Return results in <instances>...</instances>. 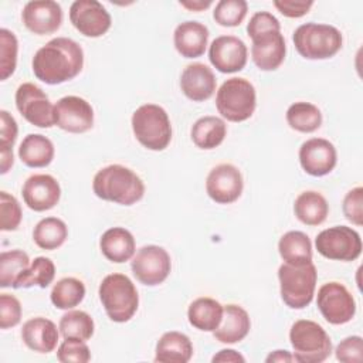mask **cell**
Segmentation results:
<instances>
[{
  "mask_svg": "<svg viewBox=\"0 0 363 363\" xmlns=\"http://www.w3.org/2000/svg\"><path fill=\"white\" fill-rule=\"evenodd\" d=\"M52 142L40 133L27 135L18 146V157L28 167H45L54 159Z\"/></svg>",
  "mask_w": 363,
  "mask_h": 363,
  "instance_id": "28",
  "label": "cell"
},
{
  "mask_svg": "<svg viewBox=\"0 0 363 363\" xmlns=\"http://www.w3.org/2000/svg\"><path fill=\"white\" fill-rule=\"evenodd\" d=\"M335 356L342 363L363 362V339L362 336H347L335 349Z\"/></svg>",
  "mask_w": 363,
  "mask_h": 363,
  "instance_id": "43",
  "label": "cell"
},
{
  "mask_svg": "<svg viewBox=\"0 0 363 363\" xmlns=\"http://www.w3.org/2000/svg\"><path fill=\"white\" fill-rule=\"evenodd\" d=\"M275 9L285 17L289 18H299L309 13L313 1L311 0H275Z\"/></svg>",
  "mask_w": 363,
  "mask_h": 363,
  "instance_id": "47",
  "label": "cell"
},
{
  "mask_svg": "<svg viewBox=\"0 0 363 363\" xmlns=\"http://www.w3.org/2000/svg\"><path fill=\"white\" fill-rule=\"evenodd\" d=\"M316 305L325 320L330 325H343L353 319L356 302L353 295L340 282L323 284L316 296Z\"/></svg>",
  "mask_w": 363,
  "mask_h": 363,
  "instance_id": "11",
  "label": "cell"
},
{
  "mask_svg": "<svg viewBox=\"0 0 363 363\" xmlns=\"http://www.w3.org/2000/svg\"><path fill=\"white\" fill-rule=\"evenodd\" d=\"M343 216L354 225H363V187L349 190L342 203Z\"/></svg>",
  "mask_w": 363,
  "mask_h": 363,
  "instance_id": "42",
  "label": "cell"
},
{
  "mask_svg": "<svg viewBox=\"0 0 363 363\" xmlns=\"http://www.w3.org/2000/svg\"><path fill=\"white\" fill-rule=\"evenodd\" d=\"M98 295L108 318L125 323L133 318L139 306V295L135 284L123 274H109L99 284Z\"/></svg>",
  "mask_w": 363,
  "mask_h": 363,
  "instance_id": "3",
  "label": "cell"
},
{
  "mask_svg": "<svg viewBox=\"0 0 363 363\" xmlns=\"http://www.w3.org/2000/svg\"><path fill=\"white\" fill-rule=\"evenodd\" d=\"M227 125L221 118L203 116L199 118L190 130L193 143L203 150H211L220 146L225 138Z\"/></svg>",
  "mask_w": 363,
  "mask_h": 363,
  "instance_id": "31",
  "label": "cell"
},
{
  "mask_svg": "<svg viewBox=\"0 0 363 363\" xmlns=\"http://www.w3.org/2000/svg\"><path fill=\"white\" fill-rule=\"evenodd\" d=\"M292 41L296 51L303 58L328 60L340 51L343 37L333 26L306 23L294 31Z\"/></svg>",
  "mask_w": 363,
  "mask_h": 363,
  "instance_id": "5",
  "label": "cell"
},
{
  "mask_svg": "<svg viewBox=\"0 0 363 363\" xmlns=\"http://www.w3.org/2000/svg\"><path fill=\"white\" fill-rule=\"evenodd\" d=\"M278 252L285 264L301 267L312 262V242L302 231H288L278 242Z\"/></svg>",
  "mask_w": 363,
  "mask_h": 363,
  "instance_id": "30",
  "label": "cell"
},
{
  "mask_svg": "<svg viewBox=\"0 0 363 363\" xmlns=\"http://www.w3.org/2000/svg\"><path fill=\"white\" fill-rule=\"evenodd\" d=\"M60 329L47 318L37 316L24 322L21 328V339L24 345L37 353H51L58 343Z\"/></svg>",
  "mask_w": 363,
  "mask_h": 363,
  "instance_id": "22",
  "label": "cell"
},
{
  "mask_svg": "<svg viewBox=\"0 0 363 363\" xmlns=\"http://www.w3.org/2000/svg\"><path fill=\"white\" fill-rule=\"evenodd\" d=\"M211 3H213L211 0H186V1H180L179 4L190 11H201L210 7Z\"/></svg>",
  "mask_w": 363,
  "mask_h": 363,
  "instance_id": "50",
  "label": "cell"
},
{
  "mask_svg": "<svg viewBox=\"0 0 363 363\" xmlns=\"http://www.w3.org/2000/svg\"><path fill=\"white\" fill-rule=\"evenodd\" d=\"M265 362L267 363H272V362H279V363L284 362L285 363V362H295V357L288 350H274L267 356Z\"/></svg>",
  "mask_w": 363,
  "mask_h": 363,
  "instance_id": "49",
  "label": "cell"
},
{
  "mask_svg": "<svg viewBox=\"0 0 363 363\" xmlns=\"http://www.w3.org/2000/svg\"><path fill=\"white\" fill-rule=\"evenodd\" d=\"M130 269L135 278L147 286H156L166 281L172 271L169 252L159 245H143L139 248L132 261Z\"/></svg>",
  "mask_w": 363,
  "mask_h": 363,
  "instance_id": "10",
  "label": "cell"
},
{
  "mask_svg": "<svg viewBox=\"0 0 363 363\" xmlns=\"http://www.w3.org/2000/svg\"><path fill=\"white\" fill-rule=\"evenodd\" d=\"M211 362L213 363H216V362H223V363H225V362H241V363H244L245 357L234 349H223L217 354L213 356Z\"/></svg>",
  "mask_w": 363,
  "mask_h": 363,
  "instance_id": "48",
  "label": "cell"
},
{
  "mask_svg": "<svg viewBox=\"0 0 363 363\" xmlns=\"http://www.w3.org/2000/svg\"><path fill=\"white\" fill-rule=\"evenodd\" d=\"M289 342L295 362L322 363L332 353V340L326 330L308 319L296 320L289 330Z\"/></svg>",
  "mask_w": 363,
  "mask_h": 363,
  "instance_id": "6",
  "label": "cell"
},
{
  "mask_svg": "<svg viewBox=\"0 0 363 363\" xmlns=\"http://www.w3.org/2000/svg\"><path fill=\"white\" fill-rule=\"evenodd\" d=\"M248 11L245 0H220L213 11V18L223 27L240 26Z\"/></svg>",
  "mask_w": 363,
  "mask_h": 363,
  "instance_id": "38",
  "label": "cell"
},
{
  "mask_svg": "<svg viewBox=\"0 0 363 363\" xmlns=\"http://www.w3.org/2000/svg\"><path fill=\"white\" fill-rule=\"evenodd\" d=\"M208 41V28L199 21L180 23L173 33L176 51L184 58L201 57Z\"/></svg>",
  "mask_w": 363,
  "mask_h": 363,
  "instance_id": "24",
  "label": "cell"
},
{
  "mask_svg": "<svg viewBox=\"0 0 363 363\" xmlns=\"http://www.w3.org/2000/svg\"><path fill=\"white\" fill-rule=\"evenodd\" d=\"M23 211L17 199L7 191H0V230L14 231L18 228Z\"/></svg>",
  "mask_w": 363,
  "mask_h": 363,
  "instance_id": "40",
  "label": "cell"
},
{
  "mask_svg": "<svg viewBox=\"0 0 363 363\" xmlns=\"http://www.w3.org/2000/svg\"><path fill=\"white\" fill-rule=\"evenodd\" d=\"M23 200L34 211H47L55 207L61 197V187L51 174H33L21 189Z\"/></svg>",
  "mask_w": 363,
  "mask_h": 363,
  "instance_id": "19",
  "label": "cell"
},
{
  "mask_svg": "<svg viewBox=\"0 0 363 363\" xmlns=\"http://www.w3.org/2000/svg\"><path fill=\"white\" fill-rule=\"evenodd\" d=\"M242 174L234 164L221 163L210 170L206 179V191L208 197L218 204H231L242 193Z\"/></svg>",
  "mask_w": 363,
  "mask_h": 363,
  "instance_id": "14",
  "label": "cell"
},
{
  "mask_svg": "<svg viewBox=\"0 0 363 363\" xmlns=\"http://www.w3.org/2000/svg\"><path fill=\"white\" fill-rule=\"evenodd\" d=\"M132 130L136 140L146 149L164 150L172 140V123L167 112L156 104H145L132 115Z\"/></svg>",
  "mask_w": 363,
  "mask_h": 363,
  "instance_id": "4",
  "label": "cell"
},
{
  "mask_svg": "<svg viewBox=\"0 0 363 363\" xmlns=\"http://www.w3.org/2000/svg\"><path fill=\"white\" fill-rule=\"evenodd\" d=\"M318 252L333 261H354L362 254L360 234L347 225H335L320 231L315 238Z\"/></svg>",
  "mask_w": 363,
  "mask_h": 363,
  "instance_id": "9",
  "label": "cell"
},
{
  "mask_svg": "<svg viewBox=\"0 0 363 363\" xmlns=\"http://www.w3.org/2000/svg\"><path fill=\"white\" fill-rule=\"evenodd\" d=\"M85 298V285L74 277H65L52 286L50 299L57 309L69 311L78 306Z\"/></svg>",
  "mask_w": 363,
  "mask_h": 363,
  "instance_id": "34",
  "label": "cell"
},
{
  "mask_svg": "<svg viewBox=\"0 0 363 363\" xmlns=\"http://www.w3.org/2000/svg\"><path fill=\"white\" fill-rule=\"evenodd\" d=\"M224 306L208 296L194 299L187 309L189 323L201 332H214L223 319Z\"/></svg>",
  "mask_w": 363,
  "mask_h": 363,
  "instance_id": "27",
  "label": "cell"
},
{
  "mask_svg": "<svg viewBox=\"0 0 363 363\" xmlns=\"http://www.w3.org/2000/svg\"><path fill=\"white\" fill-rule=\"evenodd\" d=\"M69 21L85 37L104 35L112 24L106 9L96 0H77L69 7Z\"/></svg>",
  "mask_w": 363,
  "mask_h": 363,
  "instance_id": "15",
  "label": "cell"
},
{
  "mask_svg": "<svg viewBox=\"0 0 363 363\" xmlns=\"http://www.w3.org/2000/svg\"><path fill=\"white\" fill-rule=\"evenodd\" d=\"M217 79L213 71L201 62L189 64L180 75V89L193 102H203L213 96Z\"/></svg>",
  "mask_w": 363,
  "mask_h": 363,
  "instance_id": "21",
  "label": "cell"
},
{
  "mask_svg": "<svg viewBox=\"0 0 363 363\" xmlns=\"http://www.w3.org/2000/svg\"><path fill=\"white\" fill-rule=\"evenodd\" d=\"M294 213L302 224L313 227L322 224L326 220L329 214V204L320 193L315 190H306L295 199Z\"/></svg>",
  "mask_w": 363,
  "mask_h": 363,
  "instance_id": "29",
  "label": "cell"
},
{
  "mask_svg": "<svg viewBox=\"0 0 363 363\" xmlns=\"http://www.w3.org/2000/svg\"><path fill=\"white\" fill-rule=\"evenodd\" d=\"M18 41L13 31L0 30V79L4 81L14 74L17 65Z\"/></svg>",
  "mask_w": 363,
  "mask_h": 363,
  "instance_id": "39",
  "label": "cell"
},
{
  "mask_svg": "<svg viewBox=\"0 0 363 363\" xmlns=\"http://www.w3.org/2000/svg\"><path fill=\"white\" fill-rule=\"evenodd\" d=\"M257 106L254 85L245 79L233 77L223 82L216 95L218 113L230 122H244L250 119Z\"/></svg>",
  "mask_w": 363,
  "mask_h": 363,
  "instance_id": "7",
  "label": "cell"
},
{
  "mask_svg": "<svg viewBox=\"0 0 363 363\" xmlns=\"http://www.w3.org/2000/svg\"><path fill=\"white\" fill-rule=\"evenodd\" d=\"M247 57L248 50L245 43L235 35H220L213 40L208 48L211 65L223 74L241 71L247 64Z\"/></svg>",
  "mask_w": 363,
  "mask_h": 363,
  "instance_id": "16",
  "label": "cell"
},
{
  "mask_svg": "<svg viewBox=\"0 0 363 363\" xmlns=\"http://www.w3.org/2000/svg\"><path fill=\"white\" fill-rule=\"evenodd\" d=\"M251 329L250 315L244 308L235 303L224 306L223 319L218 328L213 332L216 340L224 345H234L241 342Z\"/></svg>",
  "mask_w": 363,
  "mask_h": 363,
  "instance_id": "23",
  "label": "cell"
},
{
  "mask_svg": "<svg viewBox=\"0 0 363 363\" xmlns=\"http://www.w3.org/2000/svg\"><path fill=\"white\" fill-rule=\"evenodd\" d=\"M55 125L69 133H84L94 126V109L81 96H62L54 105Z\"/></svg>",
  "mask_w": 363,
  "mask_h": 363,
  "instance_id": "13",
  "label": "cell"
},
{
  "mask_svg": "<svg viewBox=\"0 0 363 363\" xmlns=\"http://www.w3.org/2000/svg\"><path fill=\"white\" fill-rule=\"evenodd\" d=\"M92 190L96 197L121 206H132L145 194L142 179L129 167L109 164L96 172L92 180Z\"/></svg>",
  "mask_w": 363,
  "mask_h": 363,
  "instance_id": "2",
  "label": "cell"
},
{
  "mask_svg": "<svg viewBox=\"0 0 363 363\" xmlns=\"http://www.w3.org/2000/svg\"><path fill=\"white\" fill-rule=\"evenodd\" d=\"M21 20L26 28L33 34H52L61 27L62 9L52 0L28 1L21 11Z\"/></svg>",
  "mask_w": 363,
  "mask_h": 363,
  "instance_id": "18",
  "label": "cell"
},
{
  "mask_svg": "<svg viewBox=\"0 0 363 363\" xmlns=\"http://www.w3.org/2000/svg\"><path fill=\"white\" fill-rule=\"evenodd\" d=\"M84 67L81 45L67 37H57L43 45L33 57L31 69L37 79L58 85L74 79Z\"/></svg>",
  "mask_w": 363,
  "mask_h": 363,
  "instance_id": "1",
  "label": "cell"
},
{
  "mask_svg": "<svg viewBox=\"0 0 363 363\" xmlns=\"http://www.w3.org/2000/svg\"><path fill=\"white\" fill-rule=\"evenodd\" d=\"M286 45L281 31H267L252 38L251 58L261 71H275L285 60Z\"/></svg>",
  "mask_w": 363,
  "mask_h": 363,
  "instance_id": "20",
  "label": "cell"
},
{
  "mask_svg": "<svg viewBox=\"0 0 363 363\" xmlns=\"http://www.w3.org/2000/svg\"><path fill=\"white\" fill-rule=\"evenodd\" d=\"M16 108L20 115L37 128H51L54 122V105L47 94L31 82L18 85L16 91Z\"/></svg>",
  "mask_w": 363,
  "mask_h": 363,
  "instance_id": "12",
  "label": "cell"
},
{
  "mask_svg": "<svg viewBox=\"0 0 363 363\" xmlns=\"http://www.w3.org/2000/svg\"><path fill=\"white\" fill-rule=\"evenodd\" d=\"M267 31H281V24L275 16L268 11H258L252 14L250 23L247 24V33L250 38L267 33Z\"/></svg>",
  "mask_w": 363,
  "mask_h": 363,
  "instance_id": "45",
  "label": "cell"
},
{
  "mask_svg": "<svg viewBox=\"0 0 363 363\" xmlns=\"http://www.w3.org/2000/svg\"><path fill=\"white\" fill-rule=\"evenodd\" d=\"M54 262L47 257H37L17 279L14 288H31L34 285L40 288H47L54 281Z\"/></svg>",
  "mask_w": 363,
  "mask_h": 363,
  "instance_id": "36",
  "label": "cell"
},
{
  "mask_svg": "<svg viewBox=\"0 0 363 363\" xmlns=\"http://www.w3.org/2000/svg\"><path fill=\"white\" fill-rule=\"evenodd\" d=\"M337 162V153L332 142L323 138L305 140L299 147V163L302 169L315 177L329 174Z\"/></svg>",
  "mask_w": 363,
  "mask_h": 363,
  "instance_id": "17",
  "label": "cell"
},
{
  "mask_svg": "<svg viewBox=\"0 0 363 363\" xmlns=\"http://www.w3.org/2000/svg\"><path fill=\"white\" fill-rule=\"evenodd\" d=\"M18 128L16 119L4 109L0 111V152H13Z\"/></svg>",
  "mask_w": 363,
  "mask_h": 363,
  "instance_id": "46",
  "label": "cell"
},
{
  "mask_svg": "<svg viewBox=\"0 0 363 363\" xmlns=\"http://www.w3.org/2000/svg\"><path fill=\"white\" fill-rule=\"evenodd\" d=\"M99 248L108 261L122 264L133 258L136 244L129 230L123 227H112L101 235Z\"/></svg>",
  "mask_w": 363,
  "mask_h": 363,
  "instance_id": "25",
  "label": "cell"
},
{
  "mask_svg": "<svg viewBox=\"0 0 363 363\" xmlns=\"http://www.w3.org/2000/svg\"><path fill=\"white\" fill-rule=\"evenodd\" d=\"M193 356V343L187 335L176 330L166 332L156 343L155 362L187 363Z\"/></svg>",
  "mask_w": 363,
  "mask_h": 363,
  "instance_id": "26",
  "label": "cell"
},
{
  "mask_svg": "<svg viewBox=\"0 0 363 363\" xmlns=\"http://www.w3.org/2000/svg\"><path fill=\"white\" fill-rule=\"evenodd\" d=\"M285 116L289 128L301 133H312L322 125V112L311 102L301 101L292 104Z\"/></svg>",
  "mask_w": 363,
  "mask_h": 363,
  "instance_id": "33",
  "label": "cell"
},
{
  "mask_svg": "<svg viewBox=\"0 0 363 363\" xmlns=\"http://www.w3.org/2000/svg\"><path fill=\"white\" fill-rule=\"evenodd\" d=\"M21 320V303L14 295H0V328H14Z\"/></svg>",
  "mask_w": 363,
  "mask_h": 363,
  "instance_id": "44",
  "label": "cell"
},
{
  "mask_svg": "<svg viewBox=\"0 0 363 363\" xmlns=\"http://www.w3.org/2000/svg\"><path fill=\"white\" fill-rule=\"evenodd\" d=\"M278 279L281 298L286 306L303 309L312 302L318 279L316 267L312 262L301 267L282 264L278 268Z\"/></svg>",
  "mask_w": 363,
  "mask_h": 363,
  "instance_id": "8",
  "label": "cell"
},
{
  "mask_svg": "<svg viewBox=\"0 0 363 363\" xmlns=\"http://www.w3.org/2000/svg\"><path fill=\"white\" fill-rule=\"evenodd\" d=\"M57 359L61 363H86L91 360V350L85 340L67 337L58 346Z\"/></svg>",
  "mask_w": 363,
  "mask_h": 363,
  "instance_id": "41",
  "label": "cell"
},
{
  "mask_svg": "<svg viewBox=\"0 0 363 363\" xmlns=\"http://www.w3.org/2000/svg\"><path fill=\"white\" fill-rule=\"evenodd\" d=\"M68 237L67 224L57 217H45L40 220L33 230V240L41 250H57Z\"/></svg>",
  "mask_w": 363,
  "mask_h": 363,
  "instance_id": "32",
  "label": "cell"
},
{
  "mask_svg": "<svg viewBox=\"0 0 363 363\" xmlns=\"http://www.w3.org/2000/svg\"><path fill=\"white\" fill-rule=\"evenodd\" d=\"M28 255L21 250L3 251L0 255V286L14 288L17 279L30 267Z\"/></svg>",
  "mask_w": 363,
  "mask_h": 363,
  "instance_id": "37",
  "label": "cell"
},
{
  "mask_svg": "<svg viewBox=\"0 0 363 363\" xmlns=\"http://www.w3.org/2000/svg\"><path fill=\"white\" fill-rule=\"evenodd\" d=\"M58 329L64 339L75 337L81 340H88L94 335L95 323L89 313L72 309L61 316Z\"/></svg>",
  "mask_w": 363,
  "mask_h": 363,
  "instance_id": "35",
  "label": "cell"
}]
</instances>
